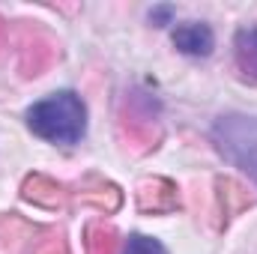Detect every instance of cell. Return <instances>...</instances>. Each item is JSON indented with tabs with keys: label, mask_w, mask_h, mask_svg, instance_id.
<instances>
[{
	"label": "cell",
	"mask_w": 257,
	"mask_h": 254,
	"mask_svg": "<svg viewBox=\"0 0 257 254\" xmlns=\"http://www.w3.org/2000/svg\"><path fill=\"white\" fill-rule=\"evenodd\" d=\"M27 126L33 135L51 141V144H78L87 132V108L78 93L60 90L51 93L48 99L30 105L27 111Z\"/></svg>",
	"instance_id": "6da1fadb"
},
{
	"label": "cell",
	"mask_w": 257,
	"mask_h": 254,
	"mask_svg": "<svg viewBox=\"0 0 257 254\" xmlns=\"http://www.w3.org/2000/svg\"><path fill=\"white\" fill-rule=\"evenodd\" d=\"M212 141L227 162L242 168L257 183V117L245 114L218 117L212 126Z\"/></svg>",
	"instance_id": "7a4b0ae2"
},
{
	"label": "cell",
	"mask_w": 257,
	"mask_h": 254,
	"mask_svg": "<svg viewBox=\"0 0 257 254\" xmlns=\"http://www.w3.org/2000/svg\"><path fill=\"white\" fill-rule=\"evenodd\" d=\"M126 108L123 111V132L141 147V150H150L156 147L159 141V123H156V102L150 96H141V93H132L126 99Z\"/></svg>",
	"instance_id": "3957f363"
},
{
	"label": "cell",
	"mask_w": 257,
	"mask_h": 254,
	"mask_svg": "<svg viewBox=\"0 0 257 254\" xmlns=\"http://www.w3.org/2000/svg\"><path fill=\"white\" fill-rule=\"evenodd\" d=\"M180 206V191L171 180H147L141 183L138 189V209L147 212V215H165V212H174Z\"/></svg>",
	"instance_id": "277c9868"
},
{
	"label": "cell",
	"mask_w": 257,
	"mask_h": 254,
	"mask_svg": "<svg viewBox=\"0 0 257 254\" xmlns=\"http://www.w3.org/2000/svg\"><path fill=\"white\" fill-rule=\"evenodd\" d=\"M254 203V197L233 180H215V209H218V227H227L239 212H245Z\"/></svg>",
	"instance_id": "5b68a950"
},
{
	"label": "cell",
	"mask_w": 257,
	"mask_h": 254,
	"mask_svg": "<svg viewBox=\"0 0 257 254\" xmlns=\"http://www.w3.org/2000/svg\"><path fill=\"white\" fill-rule=\"evenodd\" d=\"M174 45L177 51L189 54V57H209L212 54V45H215V36L206 24L200 21H186L174 30Z\"/></svg>",
	"instance_id": "8992f818"
},
{
	"label": "cell",
	"mask_w": 257,
	"mask_h": 254,
	"mask_svg": "<svg viewBox=\"0 0 257 254\" xmlns=\"http://www.w3.org/2000/svg\"><path fill=\"white\" fill-rule=\"evenodd\" d=\"M78 197L84 200V203H90V206H96V209H102V212H117L120 209V203H123V191L117 189L111 180H105V177H87L81 186H78Z\"/></svg>",
	"instance_id": "52a82bcc"
},
{
	"label": "cell",
	"mask_w": 257,
	"mask_h": 254,
	"mask_svg": "<svg viewBox=\"0 0 257 254\" xmlns=\"http://www.w3.org/2000/svg\"><path fill=\"white\" fill-rule=\"evenodd\" d=\"M21 194H24V200L36 203V206H45V209H60V206H66V189L57 186L54 180L42 177V174H30L24 180V186H21Z\"/></svg>",
	"instance_id": "ba28073f"
},
{
	"label": "cell",
	"mask_w": 257,
	"mask_h": 254,
	"mask_svg": "<svg viewBox=\"0 0 257 254\" xmlns=\"http://www.w3.org/2000/svg\"><path fill=\"white\" fill-rule=\"evenodd\" d=\"M233 54H236V69L245 78H254L257 81V27H248V30L236 33Z\"/></svg>",
	"instance_id": "9c48e42d"
},
{
	"label": "cell",
	"mask_w": 257,
	"mask_h": 254,
	"mask_svg": "<svg viewBox=\"0 0 257 254\" xmlns=\"http://www.w3.org/2000/svg\"><path fill=\"white\" fill-rule=\"evenodd\" d=\"M84 248L87 254H117V230L105 221H90L84 227Z\"/></svg>",
	"instance_id": "30bf717a"
},
{
	"label": "cell",
	"mask_w": 257,
	"mask_h": 254,
	"mask_svg": "<svg viewBox=\"0 0 257 254\" xmlns=\"http://www.w3.org/2000/svg\"><path fill=\"white\" fill-rule=\"evenodd\" d=\"M123 254H168V248L159 242V239H153V236H144V233H135V236H128L126 248Z\"/></svg>",
	"instance_id": "8fae6325"
},
{
	"label": "cell",
	"mask_w": 257,
	"mask_h": 254,
	"mask_svg": "<svg viewBox=\"0 0 257 254\" xmlns=\"http://www.w3.org/2000/svg\"><path fill=\"white\" fill-rule=\"evenodd\" d=\"M36 254H69V248H66V242L60 239V236H54V239H48Z\"/></svg>",
	"instance_id": "7c38bea8"
}]
</instances>
